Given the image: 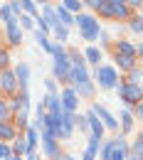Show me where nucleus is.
I'll return each mask as SVG.
<instances>
[{"label":"nucleus","mask_w":143,"mask_h":160,"mask_svg":"<svg viewBox=\"0 0 143 160\" xmlns=\"http://www.w3.org/2000/svg\"><path fill=\"white\" fill-rule=\"evenodd\" d=\"M69 86L77 91L79 99H91L94 96V79L86 69V62L82 64H72L69 69Z\"/></svg>","instance_id":"1"},{"label":"nucleus","mask_w":143,"mask_h":160,"mask_svg":"<svg viewBox=\"0 0 143 160\" xmlns=\"http://www.w3.org/2000/svg\"><path fill=\"white\" fill-rule=\"evenodd\" d=\"M49 54L54 57V62H52V79L69 86V69H72V62H69V54H67V47L59 44V42H52V52H49Z\"/></svg>","instance_id":"2"},{"label":"nucleus","mask_w":143,"mask_h":160,"mask_svg":"<svg viewBox=\"0 0 143 160\" xmlns=\"http://www.w3.org/2000/svg\"><path fill=\"white\" fill-rule=\"evenodd\" d=\"M74 27L79 30V37L84 42H96L104 32L101 22H99V18L94 12H79V15H74Z\"/></svg>","instance_id":"3"},{"label":"nucleus","mask_w":143,"mask_h":160,"mask_svg":"<svg viewBox=\"0 0 143 160\" xmlns=\"http://www.w3.org/2000/svg\"><path fill=\"white\" fill-rule=\"evenodd\" d=\"M128 153H131V145L123 136L101 143V160H128Z\"/></svg>","instance_id":"4"},{"label":"nucleus","mask_w":143,"mask_h":160,"mask_svg":"<svg viewBox=\"0 0 143 160\" xmlns=\"http://www.w3.org/2000/svg\"><path fill=\"white\" fill-rule=\"evenodd\" d=\"M116 91H119V99L126 103V108H133V106H138L143 101V89L141 84H131V81L121 79L116 84Z\"/></svg>","instance_id":"5"},{"label":"nucleus","mask_w":143,"mask_h":160,"mask_svg":"<svg viewBox=\"0 0 143 160\" xmlns=\"http://www.w3.org/2000/svg\"><path fill=\"white\" fill-rule=\"evenodd\" d=\"M91 79L99 84V89H116V84H119V72H116V67L114 64H99L96 69H94V77Z\"/></svg>","instance_id":"6"},{"label":"nucleus","mask_w":143,"mask_h":160,"mask_svg":"<svg viewBox=\"0 0 143 160\" xmlns=\"http://www.w3.org/2000/svg\"><path fill=\"white\" fill-rule=\"evenodd\" d=\"M133 15V10L126 5V2H121V5H116V2H104L101 10H99V18H104V20H128Z\"/></svg>","instance_id":"7"},{"label":"nucleus","mask_w":143,"mask_h":160,"mask_svg":"<svg viewBox=\"0 0 143 160\" xmlns=\"http://www.w3.org/2000/svg\"><path fill=\"white\" fill-rule=\"evenodd\" d=\"M40 138H42V150H44V155H47L49 160H62L64 158L62 150H59V140L54 138L49 131H42Z\"/></svg>","instance_id":"8"},{"label":"nucleus","mask_w":143,"mask_h":160,"mask_svg":"<svg viewBox=\"0 0 143 160\" xmlns=\"http://www.w3.org/2000/svg\"><path fill=\"white\" fill-rule=\"evenodd\" d=\"M0 91H5L10 96H15L20 91V81H18L13 69H3V74H0Z\"/></svg>","instance_id":"9"},{"label":"nucleus","mask_w":143,"mask_h":160,"mask_svg":"<svg viewBox=\"0 0 143 160\" xmlns=\"http://www.w3.org/2000/svg\"><path fill=\"white\" fill-rule=\"evenodd\" d=\"M5 40H8V44L10 47H20L22 42V27L18 20H10L8 25H5Z\"/></svg>","instance_id":"10"},{"label":"nucleus","mask_w":143,"mask_h":160,"mask_svg":"<svg viewBox=\"0 0 143 160\" xmlns=\"http://www.w3.org/2000/svg\"><path fill=\"white\" fill-rule=\"evenodd\" d=\"M91 111L99 116V121L104 123V128H109V131H119V121L114 118V116H111V113L104 108L101 103H94V106H91Z\"/></svg>","instance_id":"11"},{"label":"nucleus","mask_w":143,"mask_h":160,"mask_svg":"<svg viewBox=\"0 0 143 160\" xmlns=\"http://www.w3.org/2000/svg\"><path fill=\"white\" fill-rule=\"evenodd\" d=\"M59 101H62V106H64V111H77V106H79V96H77V91L72 89V86H64L62 89V96H59Z\"/></svg>","instance_id":"12"},{"label":"nucleus","mask_w":143,"mask_h":160,"mask_svg":"<svg viewBox=\"0 0 143 160\" xmlns=\"http://www.w3.org/2000/svg\"><path fill=\"white\" fill-rule=\"evenodd\" d=\"M74 128H77L74 113H72V111H64V116H62V138L69 140L72 136H74Z\"/></svg>","instance_id":"13"},{"label":"nucleus","mask_w":143,"mask_h":160,"mask_svg":"<svg viewBox=\"0 0 143 160\" xmlns=\"http://www.w3.org/2000/svg\"><path fill=\"white\" fill-rule=\"evenodd\" d=\"M114 54H126V57H136V42H128V40H116L114 42Z\"/></svg>","instance_id":"14"},{"label":"nucleus","mask_w":143,"mask_h":160,"mask_svg":"<svg viewBox=\"0 0 143 160\" xmlns=\"http://www.w3.org/2000/svg\"><path fill=\"white\" fill-rule=\"evenodd\" d=\"M54 12H57V20H59L62 27H67V30H72V27H74V15H72L62 2H59V5H54Z\"/></svg>","instance_id":"15"},{"label":"nucleus","mask_w":143,"mask_h":160,"mask_svg":"<svg viewBox=\"0 0 143 160\" xmlns=\"http://www.w3.org/2000/svg\"><path fill=\"white\" fill-rule=\"evenodd\" d=\"M82 54H84V62H86V64H94V67H99V62L104 59V52L96 47V44H89Z\"/></svg>","instance_id":"16"},{"label":"nucleus","mask_w":143,"mask_h":160,"mask_svg":"<svg viewBox=\"0 0 143 160\" xmlns=\"http://www.w3.org/2000/svg\"><path fill=\"white\" fill-rule=\"evenodd\" d=\"M86 123H89V131H91V136H96V138L104 140V123L99 121V116L94 113V111H89L86 113Z\"/></svg>","instance_id":"17"},{"label":"nucleus","mask_w":143,"mask_h":160,"mask_svg":"<svg viewBox=\"0 0 143 160\" xmlns=\"http://www.w3.org/2000/svg\"><path fill=\"white\" fill-rule=\"evenodd\" d=\"M18 136H20V133H18V128H15V123H13V121H5V123H0V140H5V143H13Z\"/></svg>","instance_id":"18"},{"label":"nucleus","mask_w":143,"mask_h":160,"mask_svg":"<svg viewBox=\"0 0 143 160\" xmlns=\"http://www.w3.org/2000/svg\"><path fill=\"white\" fill-rule=\"evenodd\" d=\"M13 72H15V77L20 81V89H27V86H30V67H27L25 62H20V64L13 67Z\"/></svg>","instance_id":"19"},{"label":"nucleus","mask_w":143,"mask_h":160,"mask_svg":"<svg viewBox=\"0 0 143 160\" xmlns=\"http://www.w3.org/2000/svg\"><path fill=\"white\" fill-rule=\"evenodd\" d=\"M114 62L121 72H131L133 67H138V59L136 57H126V54H114Z\"/></svg>","instance_id":"20"},{"label":"nucleus","mask_w":143,"mask_h":160,"mask_svg":"<svg viewBox=\"0 0 143 160\" xmlns=\"http://www.w3.org/2000/svg\"><path fill=\"white\" fill-rule=\"evenodd\" d=\"M42 18H44V22L49 25V30H54L57 25H59V20H57V12H54V5H42V12H40Z\"/></svg>","instance_id":"21"},{"label":"nucleus","mask_w":143,"mask_h":160,"mask_svg":"<svg viewBox=\"0 0 143 160\" xmlns=\"http://www.w3.org/2000/svg\"><path fill=\"white\" fill-rule=\"evenodd\" d=\"M126 22H128V30H131V32L143 35V12H133Z\"/></svg>","instance_id":"22"},{"label":"nucleus","mask_w":143,"mask_h":160,"mask_svg":"<svg viewBox=\"0 0 143 160\" xmlns=\"http://www.w3.org/2000/svg\"><path fill=\"white\" fill-rule=\"evenodd\" d=\"M22 136H25V143H27V153L37 148V143H40V140H37V138H40V133H37L32 126H27V131H25Z\"/></svg>","instance_id":"23"},{"label":"nucleus","mask_w":143,"mask_h":160,"mask_svg":"<svg viewBox=\"0 0 143 160\" xmlns=\"http://www.w3.org/2000/svg\"><path fill=\"white\" fill-rule=\"evenodd\" d=\"M20 5H22V12L25 15H30V18H40V5L35 2V0H20Z\"/></svg>","instance_id":"24"},{"label":"nucleus","mask_w":143,"mask_h":160,"mask_svg":"<svg viewBox=\"0 0 143 160\" xmlns=\"http://www.w3.org/2000/svg\"><path fill=\"white\" fill-rule=\"evenodd\" d=\"M128 160H143V133L133 140L131 145V153H128Z\"/></svg>","instance_id":"25"},{"label":"nucleus","mask_w":143,"mask_h":160,"mask_svg":"<svg viewBox=\"0 0 143 160\" xmlns=\"http://www.w3.org/2000/svg\"><path fill=\"white\" fill-rule=\"evenodd\" d=\"M133 111H131V108H123L121 111V131L123 133H128V131H131V128H133Z\"/></svg>","instance_id":"26"},{"label":"nucleus","mask_w":143,"mask_h":160,"mask_svg":"<svg viewBox=\"0 0 143 160\" xmlns=\"http://www.w3.org/2000/svg\"><path fill=\"white\" fill-rule=\"evenodd\" d=\"M32 32H35V42H37V44H40L42 49H44V52H52V40H49V37H47V35H44V32H40V30H37V27H35V30H32Z\"/></svg>","instance_id":"27"},{"label":"nucleus","mask_w":143,"mask_h":160,"mask_svg":"<svg viewBox=\"0 0 143 160\" xmlns=\"http://www.w3.org/2000/svg\"><path fill=\"white\" fill-rule=\"evenodd\" d=\"M13 145V155H27V143H25V136H18V138L10 143Z\"/></svg>","instance_id":"28"},{"label":"nucleus","mask_w":143,"mask_h":160,"mask_svg":"<svg viewBox=\"0 0 143 160\" xmlns=\"http://www.w3.org/2000/svg\"><path fill=\"white\" fill-rule=\"evenodd\" d=\"M62 5H64L72 15H79V12H82V8H84L82 0H62Z\"/></svg>","instance_id":"29"},{"label":"nucleus","mask_w":143,"mask_h":160,"mask_svg":"<svg viewBox=\"0 0 143 160\" xmlns=\"http://www.w3.org/2000/svg\"><path fill=\"white\" fill-rule=\"evenodd\" d=\"M101 150V138H96V136H89V145H86V150L84 153H89V155H96Z\"/></svg>","instance_id":"30"},{"label":"nucleus","mask_w":143,"mask_h":160,"mask_svg":"<svg viewBox=\"0 0 143 160\" xmlns=\"http://www.w3.org/2000/svg\"><path fill=\"white\" fill-rule=\"evenodd\" d=\"M5 121H13V111H10V103L5 99H0V123Z\"/></svg>","instance_id":"31"},{"label":"nucleus","mask_w":143,"mask_h":160,"mask_svg":"<svg viewBox=\"0 0 143 160\" xmlns=\"http://www.w3.org/2000/svg\"><path fill=\"white\" fill-rule=\"evenodd\" d=\"M52 35H54V40L59 42V44H64V42L69 40V30H67V27H62V25H57V27L52 30Z\"/></svg>","instance_id":"32"},{"label":"nucleus","mask_w":143,"mask_h":160,"mask_svg":"<svg viewBox=\"0 0 143 160\" xmlns=\"http://www.w3.org/2000/svg\"><path fill=\"white\" fill-rule=\"evenodd\" d=\"M10 20H18V18L13 15V10H10V5L5 2V5H0V22H3V25H8Z\"/></svg>","instance_id":"33"},{"label":"nucleus","mask_w":143,"mask_h":160,"mask_svg":"<svg viewBox=\"0 0 143 160\" xmlns=\"http://www.w3.org/2000/svg\"><path fill=\"white\" fill-rule=\"evenodd\" d=\"M18 22H20L22 32H25V30H35V18H30V15H25V12L18 18Z\"/></svg>","instance_id":"34"},{"label":"nucleus","mask_w":143,"mask_h":160,"mask_svg":"<svg viewBox=\"0 0 143 160\" xmlns=\"http://www.w3.org/2000/svg\"><path fill=\"white\" fill-rule=\"evenodd\" d=\"M10 158H13V145L0 140V160H10Z\"/></svg>","instance_id":"35"},{"label":"nucleus","mask_w":143,"mask_h":160,"mask_svg":"<svg viewBox=\"0 0 143 160\" xmlns=\"http://www.w3.org/2000/svg\"><path fill=\"white\" fill-rule=\"evenodd\" d=\"M141 79H143V69L133 67V69L128 72V79H126V81H131V84H141Z\"/></svg>","instance_id":"36"},{"label":"nucleus","mask_w":143,"mask_h":160,"mask_svg":"<svg viewBox=\"0 0 143 160\" xmlns=\"http://www.w3.org/2000/svg\"><path fill=\"white\" fill-rule=\"evenodd\" d=\"M82 2L91 10V12H99V10H101V5L106 2V0H82Z\"/></svg>","instance_id":"37"},{"label":"nucleus","mask_w":143,"mask_h":160,"mask_svg":"<svg viewBox=\"0 0 143 160\" xmlns=\"http://www.w3.org/2000/svg\"><path fill=\"white\" fill-rule=\"evenodd\" d=\"M3 69H10V52L8 49H0V72Z\"/></svg>","instance_id":"38"},{"label":"nucleus","mask_w":143,"mask_h":160,"mask_svg":"<svg viewBox=\"0 0 143 160\" xmlns=\"http://www.w3.org/2000/svg\"><path fill=\"white\" fill-rule=\"evenodd\" d=\"M8 5H10V10H13V15H15V18H20V15H22V5H20V0H10Z\"/></svg>","instance_id":"39"},{"label":"nucleus","mask_w":143,"mask_h":160,"mask_svg":"<svg viewBox=\"0 0 143 160\" xmlns=\"http://www.w3.org/2000/svg\"><path fill=\"white\" fill-rule=\"evenodd\" d=\"M44 86H47V94L59 96V94H57V81H54V79H47V81H44Z\"/></svg>","instance_id":"40"},{"label":"nucleus","mask_w":143,"mask_h":160,"mask_svg":"<svg viewBox=\"0 0 143 160\" xmlns=\"http://www.w3.org/2000/svg\"><path fill=\"white\" fill-rule=\"evenodd\" d=\"M74 121H77V128H79V131H89V123H86V116H74Z\"/></svg>","instance_id":"41"},{"label":"nucleus","mask_w":143,"mask_h":160,"mask_svg":"<svg viewBox=\"0 0 143 160\" xmlns=\"http://www.w3.org/2000/svg\"><path fill=\"white\" fill-rule=\"evenodd\" d=\"M126 5H128L133 12H138V10L143 8V0H126Z\"/></svg>","instance_id":"42"},{"label":"nucleus","mask_w":143,"mask_h":160,"mask_svg":"<svg viewBox=\"0 0 143 160\" xmlns=\"http://www.w3.org/2000/svg\"><path fill=\"white\" fill-rule=\"evenodd\" d=\"M133 118H138L143 123V101L138 103V106H133Z\"/></svg>","instance_id":"43"},{"label":"nucleus","mask_w":143,"mask_h":160,"mask_svg":"<svg viewBox=\"0 0 143 160\" xmlns=\"http://www.w3.org/2000/svg\"><path fill=\"white\" fill-rule=\"evenodd\" d=\"M136 54H138V62H143V42H136Z\"/></svg>","instance_id":"44"},{"label":"nucleus","mask_w":143,"mask_h":160,"mask_svg":"<svg viewBox=\"0 0 143 160\" xmlns=\"http://www.w3.org/2000/svg\"><path fill=\"white\" fill-rule=\"evenodd\" d=\"M25 160H40V158H37V153H35V150H30V153H27V158H25Z\"/></svg>","instance_id":"45"},{"label":"nucleus","mask_w":143,"mask_h":160,"mask_svg":"<svg viewBox=\"0 0 143 160\" xmlns=\"http://www.w3.org/2000/svg\"><path fill=\"white\" fill-rule=\"evenodd\" d=\"M82 160H96V155H89V153H84Z\"/></svg>","instance_id":"46"},{"label":"nucleus","mask_w":143,"mask_h":160,"mask_svg":"<svg viewBox=\"0 0 143 160\" xmlns=\"http://www.w3.org/2000/svg\"><path fill=\"white\" fill-rule=\"evenodd\" d=\"M106 2H116V5H121V2H126V0H106Z\"/></svg>","instance_id":"47"},{"label":"nucleus","mask_w":143,"mask_h":160,"mask_svg":"<svg viewBox=\"0 0 143 160\" xmlns=\"http://www.w3.org/2000/svg\"><path fill=\"white\" fill-rule=\"evenodd\" d=\"M35 2H37V5H47V0H35Z\"/></svg>","instance_id":"48"},{"label":"nucleus","mask_w":143,"mask_h":160,"mask_svg":"<svg viewBox=\"0 0 143 160\" xmlns=\"http://www.w3.org/2000/svg\"><path fill=\"white\" fill-rule=\"evenodd\" d=\"M62 160H77V158H72V155H64V158H62Z\"/></svg>","instance_id":"49"},{"label":"nucleus","mask_w":143,"mask_h":160,"mask_svg":"<svg viewBox=\"0 0 143 160\" xmlns=\"http://www.w3.org/2000/svg\"><path fill=\"white\" fill-rule=\"evenodd\" d=\"M10 160H25V158H20V155H13V158H10Z\"/></svg>","instance_id":"50"},{"label":"nucleus","mask_w":143,"mask_h":160,"mask_svg":"<svg viewBox=\"0 0 143 160\" xmlns=\"http://www.w3.org/2000/svg\"><path fill=\"white\" fill-rule=\"evenodd\" d=\"M141 89H143V81H141Z\"/></svg>","instance_id":"51"},{"label":"nucleus","mask_w":143,"mask_h":160,"mask_svg":"<svg viewBox=\"0 0 143 160\" xmlns=\"http://www.w3.org/2000/svg\"><path fill=\"white\" fill-rule=\"evenodd\" d=\"M0 74H3V72H0Z\"/></svg>","instance_id":"52"}]
</instances>
